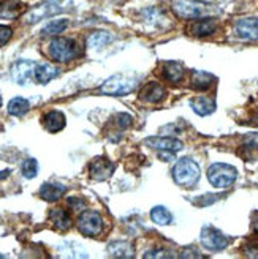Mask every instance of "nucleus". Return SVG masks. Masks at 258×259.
Wrapping results in <instances>:
<instances>
[{
	"label": "nucleus",
	"mask_w": 258,
	"mask_h": 259,
	"mask_svg": "<svg viewBox=\"0 0 258 259\" xmlns=\"http://www.w3.org/2000/svg\"><path fill=\"white\" fill-rule=\"evenodd\" d=\"M48 54L54 62L67 63V62H71L80 56V48L75 40H71V38L57 36V38H53V40L49 41Z\"/></svg>",
	"instance_id": "obj_1"
},
{
	"label": "nucleus",
	"mask_w": 258,
	"mask_h": 259,
	"mask_svg": "<svg viewBox=\"0 0 258 259\" xmlns=\"http://www.w3.org/2000/svg\"><path fill=\"white\" fill-rule=\"evenodd\" d=\"M139 77L136 76H127V74H116L106 79L100 87V94L113 95V97H122L128 95L138 87Z\"/></svg>",
	"instance_id": "obj_2"
},
{
	"label": "nucleus",
	"mask_w": 258,
	"mask_h": 259,
	"mask_svg": "<svg viewBox=\"0 0 258 259\" xmlns=\"http://www.w3.org/2000/svg\"><path fill=\"white\" fill-rule=\"evenodd\" d=\"M173 179L180 187L190 188L200 180V166L192 158H180L173 167Z\"/></svg>",
	"instance_id": "obj_3"
},
{
	"label": "nucleus",
	"mask_w": 258,
	"mask_h": 259,
	"mask_svg": "<svg viewBox=\"0 0 258 259\" xmlns=\"http://www.w3.org/2000/svg\"><path fill=\"white\" fill-rule=\"evenodd\" d=\"M236 177V167L227 163H214L208 169V180L214 188H228L235 184Z\"/></svg>",
	"instance_id": "obj_4"
},
{
	"label": "nucleus",
	"mask_w": 258,
	"mask_h": 259,
	"mask_svg": "<svg viewBox=\"0 0 258 259\" xmlns=\"http://www.w3.org/2000/svg\"><path fill=\"white\" fill-rule=\"evenodd\" d=\"M171 10L182 19H198L209 11V7L198 0H171Z\"/></svg>",
	"instance_id": "obj_5"
},
{
	"label": "nucleus",
	"mask_w": 258,
	"mask_h": 259,
	"mask_svg": "<svg viewBox=\"0 0 258 259\" xmlns=\"http://www.w3.org/2000/svg\"><path fill=\"white\" fill-rule=\"evenodd\" d=\"M78 229L86 237H95L103 229V218L98 212L87 210L80 215L78 218Z\"/></svg>",
	"instance_id": "obj_6"
},
{
	"label": "nucleus",
	"mask_w": 258,
	"mask_h": 259,
	"mask_svg": "<svg viewBox=\"0 0 258 259\" xmlns=\"http://www.w3.org/2000/svg\"><path fill=\"white\" fill-rule=\"evenodd\" d=\"M201 243L206 250L220 251V250L228 247L230 239L224 234L222 231H218L212 226H204L201 229Z\"/></svg>",
	"instance_id": "obj_7"
},
{
	"label": "nucleus",
	"mask_w": 258,
	"mask_h": 259,
	"mask_svg": "<svg viewBox=\"0 0 258 259\" xmlns=\"http://www.w3.org/2000/svg\"><path fill=\"white\" fill-rule=\"evenodd\" d=\"M56 13H60V7L54 2V0H48V2H43L40 5H36L30 11L25 13L24 22L25 24H35V22L42 21L45 18H49V16L56 15Z\"/></svg>",
	"instance_id": "obj_8"
},
{
	"label": "nucleus",
	"mask_w": 258,
	"mask_h": 259,
	"mask_svg": "<svg viewBox=\"0 0 258 259\" xmlns=\"http://www.w3.org/2000/svg\"><path fill=\"white\" fill-rule=\"evenodd\" d=\"M36 63L32 60H18L11 67V77L13 81L19 85H25L32 77H35Z\"/></svg>",
	"instance_id": "obj_9"
},
{
	"label": "nucleus",
	"mask_w": 258,
	"mask_h": 259,
	"mask_svg": "<svg viewBox=\"0 0 258 259\" xmlns=\"http://www.w3.org/2000/svg\"><path fill=\"white\" fill-rule=\"evenodd\" d=\"M114 171V164L106 157H97L89 164V174L94 180H106Z\"/></svg>",
	"instance_id": "obj_10"
},
{
	"label": "nucleus",
	"mask_w": 258,
	"mask_h": 259,
	"mask_svg": "<svg viewBox=\"0 0 258 259\" xmlns=\"http://www.w3.org/2000/svg\"><path fill=\"white\" fill-rule=\"evenodd\" d=\"M144 144L151 149H156L160 152H179L182 150L184 144L179 139L174 138H157V136H151L144 141Z\"/></svg>",
	"instance_id": "obj_11"
},
{
	"label": "nucleus",
	"mask_w": 258,
	"mask_h": 259,
	"mask_svg": "<svg viewBox=\"0 0 258 259\" xmlns=\"http://www.w3.org/2000/svg\"><path fill=\"white\" fill-rule=\"evenodd\" d=\"M236 33L242 40H258V18H242L236 22Z\"/></svg>",
	"instance_id": "obj_12"
},
{
	"label": "nucleus",
	"mask_w": 258,
	"mask_h": 259,
	"mask_svg": "<svg viewBox=\"0 0 258 259\" xmlns=\"http://www.w3.org/2000/svg\"><path fill=\"white\" fill-rule=\"evenodd\" d=\"M166 97V90L160 82H148L139 92V100L146 103H162Z\"/></svg>",
	"instance_id": "obj_13"
},
{
	"label": "nucleus",
	"mask_w": 258,
	"mask_h": 259,
	"mask_svg": "<svg viewBox=\"0 0 258 259\" xmlns=\"http://www.w3.org/2000/svg\"><path fill=\"white\" fill-rule=\"evenodd\" d=\"M184 74H186V70L182 67V63L179 62H166L163 63L162 67V76L163 79H166L171 84H177L184 79Z\"/></svg>",
	"instance_id": "obj_14"
},
{
	"label": "nucleus",
	"mask_w": 258,
	"mask_h": 259,
	"mask_svg": "<svg viewBox=\"0 0 258 259\" xmlns=\"http://www.w3.org/2000/svg\"><path fill=\"white\" fill-rule=\"evenodd\" d=\"M215 19H211V18H198L197 22H193L190 25V35L193 36H208V35H212L215 32Z\"/></svg>",
	"instance_id": "obj_15"
},
{
	"label": "nucleus",
	"mask_w": 258,
	"mask_h": 259,
	"mask_svg": "<svg viewBox=\"0 0 258 259\" xmlns=\"http://www.w3.org/2000/svg\"><path fill=\"white\" fill-rule=\"evenodd\" d=\"M65 123H67L65 115H63L60 111H49L45 114V117H43V125L51 133L60 132V130L65 126Z\"/></svg>",
	"instance_id": "obj_16"
},
{
	"label": "nucleus",
	"mask_w": 258,
	"mask_h": 259,
	"mask_svg": "<svg viewBox=\"0 0 258 259\" xmlns=\"http://www.w3.org/2000/svg\"><path fill=\"white\" fill-rule=\"evenodd\" d=\"M59 70L54 67L53 63H36V68H35V79L38 84H48L49 81H53L54 77H57Z\"/></svg>",
	"instance_id": "obj_17"
},
{
	"label": "nucleus",
	"mask_w": 258,
	"mask_h": 259,
	"mask_svg": "<svg viewBox=\"0 0 258 259\" xmlns=\"http://www.w3.org/2000/svg\"><path fill=\"white\" fill-rule=\"evenodd\" d=\"M108 254L113 257H133L135 248L130 242L125 240H114L108 245Z\"/></svg>",
	"instance_id": "obj_18"
},
{
	"label": "nucleus",
	"mask_w": 258,
	"mask_h": 259,
	"mask_svg": "<svg viewBox=\"0 0 258 259\" xmlns=\"http://www.w3.org/2000/svg\"><path fill=\"white\" fill-rule=\"evenodd\" d=\"M67 191V187L62 184H45L40 188V198L48 202H56L59 201Z\"/></svg>",
	"instance_id": "obj_19"
},
{
	"label": "nucleus",
	"mask_w": 258,
	"mask_h": 259,
	"mask_svg": "<svg viewBox=\"0 0 258 259\" xmlns=\"http://www.w3.org/2000/svg\"><path fill=\"white\" fill-rule=\"evenodd\" d=\"M49 220H51V223L54 225V228H57L59 231H67L71 226L70 215L65 209H62V207H56V209L51 210Z\"/></svg>",
	"instance_id": "obj_20"
},
{
	"label": "nucleus",
	"mask_w": 258,
	"mask_h": 259,
	"mask_svg": "<svg viewBox=\"0 0 258 259\" xmlns=\"http://www.w3.org/2000/svg\"><path fill=\"white\" fill-rule=\"evenodd\" d=\"M214 81H215V77L211 73H206V71L195 70V71H192V76H190V85L195 90H208Z\"/></svg>",
	"instance_id": "obj_21"
},
{
	"label": "nucleus",
	"mask_w": 258,
	"mask_h": 259,
	"mask_svg": "<svg viewBox=\"0 0 258 259\" xmlns=\"http://www.w3.org/2000/svg\"><path fill=\"white\" fill-rule=\"evenodd\" d=\"M190 106L198 115H209L215 111V101L209 97H197L190 101Z\"/></svg>",
	"instance_id": "obj_22"
},
{
	"label": "nucleus",
	"mask_w": 258,
	"mask_h": 259,
	"mask_svg": "<svg viewBox=\"0 0 258 259\" xmlns=\"http://www.w3.org/2000/svg\"><path fill=\"white\" fill-rule=\"evenodd\" d=\"M24 10V4L21 0H5L0 5V18L4 19H16Z\"/></svg>",
	"instance_id": "obj_23"
},
{
	"label": "nucleus",
	"mask_w": 258,
	"mask_h": 259,
	"mask_svg": "<svg viewBox=\"0 0 258 259\" xmlns=\"http://www.w3.org/2000/svg\"><path fill=\"white\" fill-rule=\"evenodd\" d=\"M111 40H113V36H111L109 32L97 30V32L89 35V38H87V48L89 49H101V48H105Z\"/></svg>",
	"instance_id": "obj_24"
},
{
	"label": "nucleus",
	"mask_w": 258,
	"mask_h": 259,
	"mask_svg": "<svg viewBox=\"0 0 258 259\" xmlns=\"http://www.w3.org/2000/svg\"><path fill=\"white\" fill-rule=\"evenodd\" d=\"M151 220L159 226H166L173 222V215L168 209H165L163 205H157L151 210Z\"/></svg>",
	"instance_id": "obj_25"
},
{
	"label": "nucleus",
	"mask_w": 258,
	"mask_h": 259,
	"mask_svg": "<svg viewBox=\"0 0 258 259\" xmlns=\"http://www.w3.org/2000/svg\"><path fill=\"white\" fill-rule=\"evenodd\" d=\"M68 27V19H56V21H51L48 22L45 27L42 29V35L43 36H56L59 33H62Z\"/></svg>",
	"instance_id": "obj_26"
},
{
	"label": "nucleus",
	"mask_w": 258,
	"mask_h": 259,
	"mask_svg": "<svg viewBox=\"0 0 258 259\" xmlns=\"http://www.w3.org/2000/svg\"><path fill=\"white\" fill-rule=\"evenodd\" d=\"M30 103L22 98V97H15L10 103H8V114L11 115H24L29 111Z\"/></svg>",
	"instance_id": "obj_27"
},
{
	"label": "nucleus",
	"mask_w": 258,
	"mask_h": 259,
	"mask_svg": "<svg viewBox=\"0 0 258 259\" xmlns=\"http://www.w3.org/2000/svg\"><path fill=\"white\" fill-rule=\"evenodd\" d=\"M21 172H22V176L25 179H33L36 176V172H38V163H36V160L35 158H27V160H25L22 163V166H21Z\"/></svg>",
	"instance_id": "obj_28"
},
{
	"label": "nucleus",
	"mask_w": 258,
	"mask_h": 259,
	"mask_svg": "<svg viewBox=\"0 0 258 259\" xmlns=\"http://www.w3.org/2000/svg\"><path fill=\"white\" fill-rule=\"evenodd\" d=\"M132 122H133V117L130 114H127V112H119L114 117V125L118 126L119 130H127L128 126L132 125Z\"/></svg>",
	"instance_id": "obj_29"
},
{
	"label": "nucleus",
	"mask_w": 258,
	"mask_h": 259,
	"mask_svg": "<svg viewBox=\"0 0 258 259\" xmlns=\"http://www.w3.org/2000/svg\"><path fill=\"white\" fill-rule=\"evenodd\" d=\"M13 36V29L8 25H0V46H5Z\"/></svg>",
	"instance_id": "obj_30"
},
{
	"label": "nucleus",
	"mask_w": 258,
	"mask_h": 259,
	"mask_svg": "<svg viewBox=\"0 0 258 259\" xmlns=\"http://www.w3.org/2000/svg\"><path fill=\"white\" fill-rule=\"evenodd\" d=\"M68 207L73 210V212H81L86 209V204L83 199H78V198H68Z\"/></svg>",
	"instance_id": "obj_31"
},
{
	"label": "nucleus",
	"mask_w": 258,
	"mask_h": 259,
	"mask_svg": "<svg viewBox=\"0 0 258 259\" xmlns=\"http://www.w3.org/2000/svg\"><path fill=\"white\" fill-rule=\"evenodd\" d=\"M171 254L165 253L163 248H156V250H151L149 253L144 254V257H170Z\"/></svg>",
	"instance_id": "obj_32"
},
{
	"label": "nucleus",
	"mask_w": 258,
	"mask_h": 259,
	"mask_svg": "<svg viewBox=\"0 0 258 259\" xmlns=\"http://www.w3.org/2000/svg\"><path fill=\"white\" fill-rule=\"evenodd\" d=\"M252 229H253L255 234H258V212H255L252 217Z\"/></svg>",
	"instance_id": "obj_33"
},
{
	"label": "nucleus",
	"mask_w": 258,
	"mask_h": 259,
	"mask_svg": "<svg viewBox=\"0 0 258 259\" xmlns=\"http://www.w3.org/2000/svg\"><path fill=\"white\" fill-rule=\"evenodd\" d=\"M247 142L250 146H255L256 149H258V135H250V136H247Z\"/></svg>",
	"instance_id": "obj_34"
},
{
	"label": "nucleus",
	"mask_w": 258,
	"mask_h": 259,
	"mask_svg": "<svg viewBox=\"0 0 258 259\" xmlns=\"http://www.w3.org/2000/svg\"><path fill=\"white\" fill-rule=\"evenodd\" d=\"M10 174V171L7 169V171H0V180H2V179H5L7 176Z\"/></svg>",
	"instance_id": "obj_35"
},
{
	"label": "nucleus",
	"mask_w": 258,
	"mask_h": 259,
	"mask_svg": "<svg viewBox=\"0 0 258 259\" xmlns=\"http://www.w3.org/2000/svg\"><path fill=\"white\" fill-rule=\"evenodd\" d=\"M0 106H2V98H0Z\"/></svg>",
	"instance_id": "obj_36"
}]
</instances>
